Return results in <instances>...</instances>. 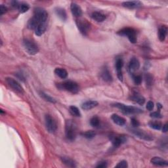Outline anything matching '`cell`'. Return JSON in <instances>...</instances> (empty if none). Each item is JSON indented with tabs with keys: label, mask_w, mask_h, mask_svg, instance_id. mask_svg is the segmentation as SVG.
Wrapping results in <instances>:
<instances>
[{
	"label": "cell",
	"mask_w": 168,
	"mask_h": 168,
	"mask_svg": "<svg viewBox=\"0 0 168 168\" xmlns=\"http://www.w3.org/2000/svg\"><path fill=\"white\" fill-rule=\"evenodd\" d=\"M151 164L157 166H167L168 161L160 157H154L150 160Z\"/></svg>",
	"instance_id": "obj_19"
},
{
	"label": "cell",
	"mask_w": 168,
	"mask_h": 168,
	"mask_svg": "<svg viewBox=\"0 0 168 168\" xmlns=\"http://www.w3.org/2000/svg\"><path fill=\"white\" fill-rule=\"evenodd\" d=\"M122 6L128 9H136L140 7L142 5V3L139 1H132V2H125L122 3Z\"/></svg>",
	"instance_id": "obj_16"
},
{
	"label": "cell",
	"mask_w": 168,
	"mask_h": 168,
	"mask_svg": "<svg viewBox=\"0 0 168 168\" xmlns=\"http://www.w3.org/2000/svg\"><path fill=\"white\" fill-rule=\"evenodd\" d=\"M167 34V28L166 26H161L158 30V38L161 42H164Z\"/></svg>",
	"instance_id": "obj_23"
},
{
	"label": "cell",
	"mask_w": 168,
	"mask_h": 168,
	"mask_svg": "<svg viewBox=\"0 0 168 168\" xmlns=\"http://www.w3.org/2000/svg\"><path fill=\"white\" fill-rule=\"evenodd\" d=\"M131 99L141 105H143L145 102V98L137 92H133V93L131 96Z\"/></svg>",
	"instance_id": "obj_17"
},
{
	"label": "cell",
	"mask_w": 168,
	"mask_h": 168,
	"mask_svg": "<svg viewBox=\"0 0 168 168\" xmlns=\"http://www.w3.org/2000/svg\"><path fill=\"white\" fill-rule=\"evenodd\" d=\"M39 94L40 95V97H41L42 98H43V99L46 101H48L51 103H55L57 102V101L54 98H53L52 97H51L50 95H48V94H46L43 91H40L39 93Z\"/></svg>",
	"instance_id": "obj_26"
},
{
	"label": "cell",
	"mask_w": 168,
	"mask_h": 168,
	"mask_svg": "<svg viewBox=\"0 0 168 168\" xmlns=\"http://www.w3.org/2000/svg\"><path fill=\"white\" fill-rule=\"evenodd\" d=\"M113 107L119 108L125 114H134L143 112V111L140 108L132 106H127L122 103H115L113 105Z\"/></svg>",
	"instance_id": "obj_6"
},
{
	"label": "cell",
	"mask_w": 168,
	"mask_h": 168,
	"mask_svg": "<svg viewBox=\"0 0 168 168\" xmlns=\"http://www.w3.org/2000/svg\"><path fill=\"white\" fill-rule=\"evenodd\" d=\"M7 11V7H5L3 5H0V15L2 16L4 13H5Z\"/></svg>",
	"instance_id": "obj_39"
},
{
	"label": "cell",
	"mask_w": 168,
	"mask_h": 168,
	"mask_svg": "<svg viewBox=\"0 0 168 168\" xmlns=\"http://www.w3.org/2000/svg\"><path fill=\"white\" fill-rule=\"evenodd\" d=\"M16 76L20 80L22 81V82H25V78L24 76H23V74L22 73H16Z\"/></svg>",
	"instance_id": "obj_40"
},
{
	"label": "cell",
	"mask_w": 168,
	"mask_h": 168,
	"mask_svg": "<svg viewBox=\"0 0 168 168\" xmlns=\"http://www.w3.org/2000/svg\"><path fill=\"white\" fill-rule=\"evenodd\" d=\"M55 12L57 16L62 20V21H65L67 19V15L65 9L62 7H56L55 9Z\"/></svg>",
	"instance_id": "obj_20"
},
{
	"label": "cell",
	"mask_w": 168,
	"mask_h": 168,
	"mask_svg": "<svg viewBox=\"0 0 168 168\" xmlns=\"http://www.w3.org/2000/svg\"><path fill=\"white\" fill-rule=\"evenodd\" d=\"M30 9V6H29V5L25 3H20L19 6L18 7V9L19 11V12L20 13H25L29 10Z\"/></svg>",
	"instance_id": "obj_29"
},
{
	"label": "cell",
	"mask_w": 168,
	"mask_h": 168,
	"mask_svg": "<svg viewBox=\"0 0 168 168\" xmlns=\"http://www.w3.org/2000/svg\"><path fill=\"white\" fill-rule=\"evenodd\" d=\"M110 140L111 141L112 145L118 148L123 144L125 143L127 141V137L124 135H112L110 136Z\"/></svg>",
	"instance_id": "obj_10"
},
{
	"label": "cell",
	"mask_w": 168,
	"mask_h": 168,
	"mask_svg": "<svg viewBox=\"0 0 168 168\" xmlns=\"http://www.w3.org/2000/svg\"><path fill=\"white\" fill-rule=\"evenodd\" d=\"M161 127H162V131H163L164 133H166L167 131V129H168V128H167V124H164Z\"/></svg>",
	"instance_id": "obj_41"
},
{
	"label": "cell",
	"mask_w": 168,
	"mask_h": 168,
	"mask_svg": "<svg viewBox=\"0 0 168 168\" xmlns=\"http://www.w3.org/2000/svg\"><path fill=\"white\" fill-rule=\"evenodd\" d=\"M145 82L148 88H150L153 84V76L150 74H145Z\"/></svg>",
	"instance_id": "obj_31"
},
{
	"label": "cell",
	"mask_w": 168,
	"mask_h": 168,
	"mask_svg": "<svg viewBox=\"0 0 168 168\" xmlns=\"http://www.w3.org/2000/svg\"><path fill=\"white\" fill-rule=\"evenodd\" d=\"M5 81H6L7 85L15 92L19 94H23L25 93L24 89L16 80L11 78H7L5 79Z\"/></svg>",
	"instance_id": "obj_9"
},
{
	"label": "cell",
	"mask_w": 168,
	"mask_h": 168,
	"mask_svg": "<svg viewBox=\"0 0 168 168\" xmlns=\"http://www.w3.org/2000/svg\"><path fill=\"white\" fill-rule=\"evenodd\" d=\"M124 66V61L122 58L117 57L115 62V67L117 72V76L119 80L123 81V74H122V68Z\"/></svg>",
	"instance_id": "obj_12"
},
{
	"label": "cell",
	"mask_w": 168,
	"mask_h": 168,
	"mask_svg": "<svg viewBox=\"0 0 168 168\" xmlns=\"http://www.w3.org/2000/svg\"><path fill=\"white\" fill-rule=\"evenodd\" d=\"M65 135L68 141H73L77 135V125L72 120L66 121L65 123Z\"/></svg>",
	"instance_id": "obj_2"
},
{
	"label": "cell",
	"mask_w": 168,
	"mask_h": 168,
	"mask_svg": "<svg viewBox=\"0 0 168 168\" xmlns=\"http://www.w3.org/2000/svg\"><path fill=\"white\" fill-rule=\"evenodd\" d=\"M148 125L150 126V127H151V128L156 130L161 129L162 127L161 124L158 121H150L148 123Z\"/></svg>",
	"instance_id": "obj_27"
},
{
	"label": "cell",
	"mask_w": 168,
	"mask_h": 168,
	"mask_svg": "<svg viewBox=\"0 0 168 168\" xmlns=\"http://www.w3.org/2000/svg\"><path fill=\"white\" fill-rule=\"evenodd\" d=\"M128 167V164H127V162L125 160H122L120 161L119 163L116 166V167L118 168H125Z\"/></svg>",
	"instance_id": "obj_34"
},
{
	"label": "cell",
	"mask_w": 168,
	"mask_h": 168,
	"mask_svg": "<svg viewBox=\"0 0 168 168\" xmlns=\"http://www.w3.org/2000/svg\"><path fill=\"white\" fill-rule=\"evenodd\" d=\"M157 107H158L159 109H160V108H162V106L160 105V103H158V104H157Z\"/></svg>",
	"instance_id": "obj_42"
},
{
	"label": "cell",
	"mask_w": 168,
	"mask_h": 168,
	"mask_svg": "<svg viewBox=\"0 0 168 168\" xmlns=\"http://www.w3.org/2000/svg\"><path fill=\"white\" fill-rule=\"evenodd\" d=\"M45 127L50 133H54L57 129V124L55 119L49 114H47L45 117Z\"/></svg>",
	"instance_id": "obj_8"
},
{
	"label": "cell",
	"mask_w": 168,
	"mask_h": 168,
	"mask_svg": "<svg viewBox=\"0 0 168 168\" xmlns=\"http://www.w3.org/2000/svg\"><path fill=\"white\" fill-rule=\"evenodd\" d=\"M48 13L42 7H36L34 10V15L28 20V28L35 31L36 35L41 36L48 28Z\"/></svg>",
	"instance_id": "obj_1"
},
{
	"label": "cell",
	"mask_w": 168,
	"mask_h": 168,
	"mask_svg": "<svg viewBox=\"0 0 168 168\" xmlns=\"http://www.w3.org/2000/svg\"><path fill=\"white\" fill-rule=\"evenodd\" d=\"M112 121H114V122L120 126H123L126 123V120L125 118H122L120 116H118V114H114L112 115V117H111Z\"/></svg>",
	"instance_id": "obj_22"
},
{
	"label": "cell",
	"mask_w": 168,
	"mask_h": 168,
	"mask_svg": "<svg viewBox=\"0 0 168 168\" xmlns=\"http://www.w3.org/2000/svg\"><path fill=\"white\" fill-rule=\"evenodd\" d=\"M70 10L72 15L75 16L79 18L82 15V8L80 7L79 5H78L76 3H72L70 5Z\"/></svg>",
	"instance_id": "obj_15"
},
{
	"label": "cell",
	"mask_w": 168,
	"mask_h": 168,
	"mask_svg": "<svg viewBox=\"0 0 168 168\" xmlns=\"http://www.w3.org/2000/svg\"><path fill=\"white\" fill-rule=\"evenodd\" d=\"M132 78L135 84L136 85H140L142 82V76L141 75H134L132 74Z\"/></svg>",
	"instance_id": "obj_33"
},
{
	"label": "cell",
	"mask_w": 168,
	"mask_h": 168,
	"mask_svg": "<svg viewBox=\"0 0 168 168\" xmlns=\"http://www.w3.org/2000/svg\"><path fill=\"white\" fill-rule=\"evenodd\" d=\"M91 18L98 22H102L106 19V15L98 11H94L91 14Z\"/></svg>",
	"instance_id": "obj_18"
},
{
	"label": "cell",
	"mask_w": 168,
	"mask_h": 168,
	"mask_svg": "<svg viewBox=\"0 0 168 168\" xmlns=\"http://www.w3.org/2000/svg\"><path fill=\"white\" fill-rule=\"evenodd\" d=\"M98 105V103L96 101H88L84 102L82 105V108L85 111H88L96 107Z\"/></svg>",
	"instance_id": "obj_21"
},
{
	"label": "cell",
	"mask_w": 168,
	"mask_h": 168,
	"mask_svg": "<svg viewBox=\"0 0 168 168\" xmlns=\"http://www.w3.org/2000/svg\"><path fill=\"white\" fill-rule=\"evenodd\" d=\"M140 68V62L137 58L133 57L130 60V62L129 63L128 68L131 72V74H133V72L138 70V68Z\"/></svg>",
	"instance_id": "obj_14"
},
{
	"label": "cell",
	"mask_w": 168,
	"mask_h": 168,
	"mask_svg": "<svg viewBox=\"0 0 168 168\" xmlns=\"http://www.w3.org/2000/svg\"><path fill=\"white\" fill-rule=\"evenodd\" d=\"M55 74L61 79H66L68 76V72L65 69L62 68H57L55 70Z\"/></svg>",
	"instance_id": "obj_24"
},
{
	"label": "cell",
	"mask_w": 168,
	"mask_h": 168,
	"mask_svg": "<svg viewBox=\"0 0 168 168\" xmlns=\"http://www.w3.org/2000/svg\"><path fill=\"white\" fill-rule=\"evenodd\" d=\"M154 102L151 101H150L147 102V109L148 110V111H152V110L154 109Z\"/></svg>",
	"instance_id": "obj_38"
},
{
	"label": "cell",
	"mask_w": 168,
	"mask_h": 168,
	"mask_svg": "<svg viewBox=\"0 0 168 168\" xmlns=\"http://www.w3.org/2000/svg\"><path fill=\"white\" fill-rule=\"evenodd\" d=\"M23 45L29 55H34L38 53V45L34 40L30 38H25L23 39Z\"/></svg>",
	"instance_id": "obj_5"
},
{
	"label": "cell",
	"mask_w": 168,
	"mask_h": 168,
	"mask_svg": "<svg viewBox=\"0 0 168 168\" xmlns=\"http://www.w3.org/2000/svg\"><path fill=\"white\" fill-rule=\"evenodd\" d=\"M131 125H132V126L133 127H137L139 126V125H140V123L138 122V121L135 118H131Z\"/></svg>",
	"instance_id": "obj_37"
},
{
	"label": "cell",
	"mask_w": 168,
	"mask_h": 168,
	"mask_svg": "<svg viewBox=\"0 0 168 168\" xmlns=\"http://www.w3.org/2000/svg\"><path fill=\"white\" fill-rule=\"evenodd\" d=\"M82 135L84 138H87V139H92V138H93L95 137L96 133L93 131H87L83 133Z\"/></svg>",
	"instance_id": "obj_30"
},
{
	"label": "cell",
	"mask_w": 168,
	"mask_h": 168,
	"mask_svg": "<svg viewBox=\"0 0 168 168\" xmlns=\"http://www.w3.org/2000/svg\"><path fill=\"white\" fill-rule=\"evenodd\" d=\"M76 25L79 29V30L84 36L88 35L91 28V25L88 20L84 19H77Z\"/></svg>",
	"instance_id": "obj_7"
},
{
	"label": "cell",
	"mask_w": 168,
	"mask_h": 168,
	"mask_svg": "<svg viewBox=\"0 0 168 168\" xmlns=\"http://www.w3.org/2000/svg\"><path fill=\"white\" fill-rule=\"evenodd\" d=\"M150 117H152L153 118H162V115L160 114L159 111L153 112L152 113H150Z\"/></svg>",
	"instance_id": "obj_35"
},
{
	"label": "cell",
	"mask_w": 168,
	"mask_h": 168,
	"mask_svg": "<svg viewBox=\"0 0 168 168\" xmlns=\"http://www.w3.org/2000/svg\"><path fill=\"white\" fill-rule=\"evenodd\" d=\"M69 111L70 114L74 116L75 117H80L81 116V112L78 107L75 106H71L69 108Z\"/></svg>",
	"instance_id": "obj_28"
},
{
	"label": "cell",
	"mask_w": 168,
	"mask_h": 168,
	"mask_svg": "<svg viewBox=\"0 0 168 168\" xmlns=\"http://www.w3.org/2000/svg\"><path fill=\"white\" fill-rule=\"evenodd\" d=\"M61 160L65 164L66 166L68 167H76V164L72 159L69 157H66V156H63V157H61Z\"/></svg>",
	"instance_id": "obj_25"
},
{
	"label": "cell",
	"mask_w": 168,
	"mask_h": 168,
	"mask_svg": "<svg viewBox=\"0 0 168 168\" xmlns=\"http://www.w3.org/2000/svg\"><path fill=\"white\" fill-rule=\"evenodd\" d=\"M117 34L119 36L127 37L131 43H135L137 42V32L134 28L126 27L119 30Z\"/></svg>",
	"instance_id": "obj_4"
},
{
	"label": "cell",
	"mask_w": 168,
	"mask_h": 168,
	"mask_svg": "<svg viewBox=\"0 0 168 168\" xmlns=\"http://www.w3.org/2000/svg\"><path fill=\"white\" fill-rule=\"evenodd\" d=\"M101 77L107 83H111L112 82V76L111 72L107 66L103 67L101 72Z\"/></svg>",
	"instance_id": "obj_13"
},
{
	"label": "cell",
	"mask_w": 168,
	"mask_h": 168,
	"mask_svg": "<svg viewBox=\"0 0 168 168\" xmlns=\"http://www.w3.org/2000/svg\"><path fill=\"white\" fill-rule=\"evenodd\" d=\"M131 132L133 133V134H134L135 136H137V137L141 138V139L145 140V141H152L153 138L152 137V136H150L149 134H148L147 133H146L145 131H144L143 130L137 129V127H135V128H133L131 129Z\"/></svg>",
	"instance_id": "obj_11"
},
{
	"label": "cell",
	"mask_w": 168,
	"mask_h": 168,
	"mask_svg": "<svg viewBox=\"0 0 168 168\" xmlns=\"http://www.w3.org/2000/svg\"><path fill=\"white\" fill-rule=\"evenodd\" d=\"M108 166V164L106 161H101L98 162V164L96 166L97 168H106Z\"/></svg>",
	"instance_id": "obj_36"
},
{
	"label": "cell",
	"mask_w": 168,
	"mask_h": 168,
	"mask_svg": "<svg viewBox=\"0 0 168 168\" xmlns=\"http://www.w3.org/2000/svg\"><path fill=\"white\" fill-rule=\"evenodd\" d=\"M90 124L93 127H98L100 125V119L97 116H93L90 120Z\"/></svg>",
	"instance_id": "obj_32"
},
{
	"label": "cell",
	"mask_w": 168,
	"mask_h": 168,
	"mask_svg": "<svg viewBox=\"0 0 168 168\" xmlns=\"http://www.w3.org/2000/svg\"><path fill=\"white\" fill-rule=\"evenodd\" d=\"M57 88L60 89L65 90L66 91L70 92L73 94L78 93L79 90L78 84L76 82L70 80L66 81V82L58 84Z\"/></svg>",
	"instance_id": "obj_3"
}]
</instances>
